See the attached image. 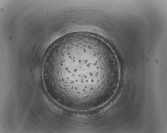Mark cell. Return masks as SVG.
Instances as JSON below:
<instances>
[{"instance_id": "6da1fadb", "label": "cell", "mask_w": 167, "mask_h": 133, "mask_svg": "<svg viewBox=\"0 0 167 133\" xmlns=\"http://www.w3.org/2000/svg\"><path fill=\"white\" fill-rule=\"evenodd\" d=\"M110 49L96 36L78 34L62 38L55 51L51 67L68 80L78 93L97 92L112 69Z\"/></svg>"}]
</instances>
